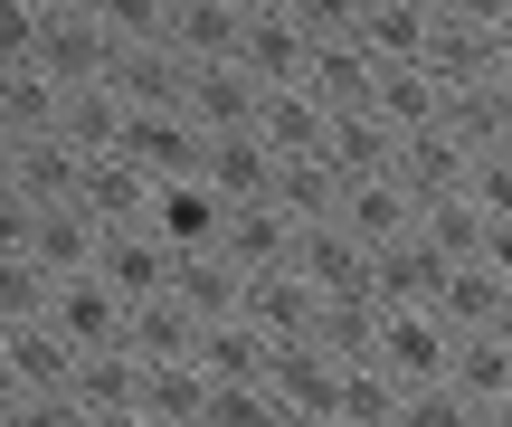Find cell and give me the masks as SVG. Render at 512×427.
<instances>
[{
    "label": "cell",
    "instance_id": "obj_1",
    "mask_svg": "<svg viewBox=\"0 0 512 427\" xmlns=\"http://www.w3.org/2000/svg\"><path fill=\"white\" fill-rule=\"evenodd\" d=\"M0 200H10V219H38V209H76L86 200V152L57 133V143H19L0 152Z\"/></svg>",
    "mask_w": 512,
    "mask_h": 427
},
{
    "label": "cell",
    "instance_id": "obj_2",
    "mask_svg": "<svg viewBox=\"0 0 512 427\" xmlns=\"http://www.w3.org/2000/svg\"><path fill=\"white\" fill-rule=\"evenodd\" d=\"M0 257H29L48 285H67V276H95V257H105V228H95L86 209H38V219H10Z\"/></svg>",
    "mask_w": 512,
    "mask_h": 427
},
{
    "label": "cell",
    "instance_id": "obj_3",
    "mask_svg": "<svg viewBox=\"0 0 512 427\" xmlns=\"http://www.w3.org/2000/svg\"><path fill=\"white\" fill-rule=\"evenodd\" d=\"M76 371H86V352H76L48 314L38 323H0V380H10V399H67Z\"/></svg>",
    "mask_w": 512,
    "mask_h": 427
},
{
    "label": "cell",
    "instance_id": "obj_4",
    "mask_svg": "<svg viewBox=\"0 0 512 427\" xmlns=\"http://www.w3.org/2000/svg\"><path fill=\"white\" fill-rule=\"evenodd\" d=\"M313 48H323V38H313L304 19H294V0H256L238 67L256 76V95H294V86L313 76Z\"/></svg>",
    "mask_w": 512,
    "mask_h": 427
},
{
    "label": "cell",
    "instance_id": "obj_5",
    "mask_svg": "<svg viewBox=\"0 0 512 427\" xmlns=\"http://www.w3.org/2000/svg\"><path fill=\"white\" fill-rule=\"evenodd\" d=\"M456 323L446 314H380V371L399 380V390H446V371H456Z\"/></svg>",
    "mask_w": 512,
    "mask_h": 427
},
{
    "label": "cell",
    "instance_id": "obj_6",
    "mask_svg": "<svg viewBox=\"0 0 512 427\" xmlns=\"http://www.w3.org/2000/svg\"><path fill=\"white\" fill-rule=\"evenodd\" d=\"M48 323H57V333H67L86 361H95V352H124V342H133V304L114 295L105 276H67V285H57V304H48Z\"/></svg>",
    "mask_w": 512,
    "mask_h": 427
},
{
    "label": "cell",
    "instance_id": "obj_7",
    "mask_svg": "<svg viewBox=\"0 0 512 427\" xmlns=\"http://www.w3.org/2000/svg\"><path fill=\"white\" fill-rule=\"evenodd\" d=\"M361 48L370 67H437V0H361Z\"/></svg>",
    "mask_w": 512,
    "mask_h": 427
},
{
    "label": "cell",
    "instance_id": "obj_8",
    "mask_svg": "<svg viewBox=\"0 0 512 427\" xmlns=\"http://www.w3.org/2000/svg\"><path fill=\"white\" fill-rule=\"evenodd\" d=\"M256 0H171V57L181 67H238Z\"/></svg>",
    "mask_w": 512,
    "mask_h": 427
},
{
    "label": "cell",
    "instance_id": "obj_9",
    "mask_svg": "<svg viewBox=\"0 0 512 427\" xmlns=\"http://www.w3.org/2000/svg\"><path fill=\"white\" fill-rule=\"evenodd\" d=\"M294 276H304L323 304H361L370 276H380V257H370V247L351 238L342 219H323V228H304V257H294Z\"/></svg>",
    "mask_w": 512,
    "mask_h": 427
},
{
    "label": "cell",
    "instance_id": "obj_10",
    "mask_svg": "<svg viewBox=\"0 0 512 427\" xmlns=\"http://www.w3.org/2000/svg\"><path fill=\"white\" fill-rule=\"evenodd\" d=\"M332 219H342L351 238L380 257V247H408V238H418V228H427V209H418V190H408V181H351Z\"/></svg>",
    "mask_w": 512,
    "mask_h": 427
},
{
    "label": "cell",
    "instance_id": "obj_11",
    "mask_svg": "<svg viewBox=\"0 0 512 427\" xmlns=\"http://www.w3.org/2000/svg\"><path fill=\"white\" fill-rule=\"evenodd\" d=\"M95 276H105L114 295H124L133 314H143V304H162L171 285H181V257H171V247L152 238V228H124V238H105V257H95Z\"/></svg>",
    "mask_w": 512,
    "mask_h": 427
},
{
    "label": "cell",
    "instance_id": "obj_12",
    "mask_svg": "<svg viewBox=\"0 0 512 427\" xmlns=\"http://www.w3.org/2000/svg\"><path fill=\"white\" fill-rule=\"evenodd\" d=\"M323 314H332V304L313 295L294 266H285V276H256V285H247V323L275 342V352H294V342H323Z\"/></svg>",
    "mask_w": 512,
    "mask_h": 427
},
{
    "label": "cell",
    "instance_id": "obj_13",
    "mask_svg": "<svg viewBox=\"0 0 512 427\" xmlns=\"http://www.w3.org/2000/svg\"><path fill=\"white\" fill-rule=\"evenodd\" d=\"M190 124L209 133V143H228V133H256L266 124V95H256L247 67H190Z\"/></svg>",
    "mask_w": 512,
    "mask_h": 427
},
{
    "label": "cell",
    "instance_id": "obj_14",
    "mask_svg": "<svg viewBox=\"0 0 512 427\" xmlns=\"http://www.w3.org/2000/svg\"><path fill=\"white\" fill-rule=\"evenodd\" d=\"M200 181L219 190L228 209H256V200H275V190H285V162H275V143H266V133H228V143H209Z\"/></svg>",
    "mask_w": 512,
    "mask_h": 427
},
{
    "label": "cell",
    "instance_id": "obj_15",
    "mask_svg": "<svg viewBox=\"0 0 512 427\" xmlns=\"http://www.w3.org/2000/svg\"><path fill=\"white\" fill-rule=\"evenodd\" d=\"M266 390H275V409H285V427L294 418H332L342 409V361H332L323 342H294V352H275Z\"/></svg>",
    "mask_w": 512,
    "mask_h": 427
},
{
    "label": "cell",
    "instance_id": "obj_16",
    "mask_svg": "<svg viewBox=\"0 0 512 427\" xmlns=\"http://www.w3.org/2000/svg\"><path fill=\"white\" fill-rule=\"evenodd\" d=\"M323 162H332V181H399V133L380 124L370 105H351V114H332V143H323Z\"/></svg>",
    "mask_w": 512,
    "mask_h": 427
},
{
    "label": "cell",
    "instance_id": "obj_17",
    "mask_svg": "<svg viewBox=\"0 0 512 427\" xmlns=\"http://www.w3.org/2000/svg\"><path fill=\"white\" fill-rule=\"evenodd\" d=\"M256 133H266V143H275V162H323V143H332V105H323V95H313V86H294V95H266V124H256Z\"/></svg>",
    "mask_w": 512,
    "mask_h": 427
},
{
    "label": "cell",
    "instance_id": "obj_18",
    "mask_svg": "<svg viewBox=\"0 0 512 427\" xmlns=\"http://www.w3.org/2000/svg\"><path fill=\"white\" fill-rule=\"evenodd\" d=\"M200 371L219 380V390H266V371H275V342L256 333V323H209L200 333Z\"/></svg>",
    "mask_w": 512,
    "mask_h": 427
},
{
    "label": "cell",
    "instance_id": "obj_19",
    "mask_svg": "<svg viewBox=\"0 0 512 427\" xmlns=\"http://www.w3.org/2000/svg\"><path fill=\"white\" fill-rule=\"evenodd\" d=\"M200 333H209V323L190 314L181 295H162V304L133 314V361H143V371H181V361H200Z\"/></svg>",
    "mask_w": 512,
    "mask_h": 427
},
{
    "label": "cell",
    "instance_id": "obj_20",
    "mask_svg": "<svg viewBox=\"0 0 512 427\" xmlns=\"http://www.w3.org/2000/svg\"><path fill=\"white\" fill-rule=\"evenodd\" d=\"M143 390H152V371H143V361H133V342H124V352H95L86 361V371H76V409H86L95 427H105V418H124V409H143Z\"/></svg>",
    "mask_w": 512,
    "mask_h": 427
},
{
    "label": "cell",
    "instance_id": "obj_21",
    "mask_svg": "<svg viewBox=\"0 0 512 427\" xmlns=\"http://www.w3.org/2000/svg\"><path fill=\"white\" fill-rule=\"evenodd\" d=\"M446 390L475 399V409H512V333H465L456 342V371Z\"/></svg>",
    "mask_w": 512,
    "mask_h": 427
},
{
    "label": "cell",
    "instance_id": "obj_22",
    "mask_svg": "<svg viewBox=\"0 0 512 427\" xmlns=\"http://www.w3.org/2000/svg\"><path fill=\"white\" fill-rule=\"evenodd\" d=\"M437 314L456 323V333H503V323H512V285L494 276V266H456L446 295H437Z\"/></svg>",
    "mask_w": 512,
    "mask_h": 427
},
{
    "label": "cell",
    "instance_id": "obj_23",
    "mask_svg": "<svg viewBox=\"0 0 512 427\" xmlns=\"http://www.w3.org/2000/svg\"><path fill=\"white\" fill-rule=\"evenodd\" d=\"M465 200L484 209V228H503V219H512V143H503V152H484V162H475V181H465Z\"/></svg>",
    "mask_w": 512,
    "mask_h": 427
},
{
    "label": "cell",
    "instance_id": "obj_24",
    "mask_svg": "<svg viewBox=\"0 0 512 427\" xmlns=\"http://www.w3.org/2000/svg\"><path fill=\"white\" fill-rule=\"evenodd\" d=\"M209 427H285V409H275V390H219Z\"/></svg>",
    "mask_w": 512,
    "mask_h": 427
},
{
    "label": "cell",
    "instance_id": "obj_25",
    "mask_svg": "<svg viewBox=\"0 0 512 427\" xmlns=\"http://www.w3.org/2000/svg\"><path fill=\"white\" fill-rule=\"evenodd\" d=\"M484 409L475 399H456V390H408V418L399 427H475Z\"/></svg>",
    "mask_w": 512,
    "mask_h": 427
},
{
    "label": "cell",
    "instance_id": "obj_26",
    "mask_svg": "<svg viewBox=\"0 0 512 427\" xmlns=\"http://www.w3.org/2000/svg\"><path fill=\"white\" fill-rule=\"evenodd\" d=\"M0 427H95L76 399H0Z\"/></svg>",
    "mask_w": 512,
    "mask_h": 427
},
{
    "label": "cell",
    "instance_id": "obj_27",
    "mask_svg": "<svg viewBox=\"0 0 512 427\" xmlns=\"http://www.w3.org/2000/svg\"><path fill=\"white\" fill-rule=\"evenodd\" d=\"M484 266H494V276L512 285V219H503V228H484Z\"/></svg>",
    "mask_w": 512,
    "mask_h": 427
},
{
    "label": "cell",
    "instance_id": "obj_28",
    "mask_svg": "<svg viewBox=\"0 0 512 427\" xmlns=\"http://www.w3.org/2000/svg\"><path fill=\"white\" fill-rule=\"evenodd\" d=\"M105 427H162V418H152V409H124V418H105Z\"/></svg>",
    "mask_w": 512,
    "mask_h": 427
},
{
    "label": "cell",
    "instance_id": "obj_29",
    "mask_svg": "<svg viewBox=\"0 0 512 427\" xmlns=\"http://www.w3.org/2000/svg\"><path fill=\"white\" fill-rule=\"evenodd\" d=\"M475 427H512V409H484V418H475Z\"/></svg>",
    "mask_w": 512,
    "mask_h": 427
},
{
    "label": "cell",
    "instance_id": "obj_30",
    "mask_svg": "<svg viewBox=\"0 0 512 427\" xmlns=\"http://www.w3.org/2000/svg\"><path fill=\"white\" fill-rule=\"evenodd\" d=\"M294 427H342V418H294Z\"/></svg>",
    "mask_w": 512,
    "mask_h": 427
}]
</instances>
